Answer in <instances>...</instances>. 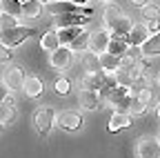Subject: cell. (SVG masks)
<instances>
[{"mask_svg":"<svg viewBox=\"0 0 160 158\" xmlns=\"http://www.w3.org/2000/svg\"><path fill=\"white\" fill-rule=\"evenodd\" d=\"M2 13L9 16H22V3L20 0H2Z\"/></svg>","mask_w":160,"mask_h":158,"instance_id":"26","label":"cell"},{"mask_svg":"<svg viewBox=\"0 0 160 158\" xmlns=\"http://www.w3.org/2000/svg\"><path fill=\"white\" fill-rule=\"evenodd\" d=\"M13 27H18V18L16 16H9V13L0 16V31H7V29H13Z\"/></svg>","mask_w":160,"mask_h":158,"instance_id":"29","label":"cell"},{"mask_svg":"<svg viewBox=\"0 0 160 158\" xmlns=\"http://www.w3.org/2000/svg\"><path fill=\"white\" fill-rule=\"evenodd\" d=\"M147 111V105L140 100V96H131V100H129V107H127V114H133V116H140V114H145Z\"/></svg>","mask_w":160,"mask_h":158,"instance_id":"28","label":"cell"},{"mask_svg":"<svg viewBox=\"0 0 160 158\" xmlns=\"http://www.w3.org/2000/svg\"><path fill=\"white\" fill-rule=\"evenodd\" d=\"M13 118H16L13 107H7L5 103H0V120L2 123H13Z\"/></svg>","mask_w":160,"mask_h":158,"instance_id":"31","label":"cell"},{"mask_svg":"<svg viewBox=\"0 0 160 158\" xmlns=\"http://www.w3.org/2000/svg\"><path fill=\"white\" fill-rule=\"evenodd\" d=\"M138 158H160V143L156 138H142L138 143Z\"/></svg>","mask_w":160,"mask_h":158,"instance_id":"7","label":"cell"},{"mask_svg":"<svg viewBox=\"0 0 160 158\" xmlns=\"http://www.w3.org/2000/svg\"><path fill=\"white\" fill-rule=\"evenodd\" d=\"M71 3H76V5H87L89 0H71Z\"/></svg>","mask_w":160,"mask_h":158,"instance_id":"38","label":"cell"},{"mask_svg":"<svg viewBox=\"0 0 160 158\" xmlns=\"http://www.w3.org/2000/svg\"><path fill=\"white\" fill-rule=\"evenodd\" d=\"M138 96H140V100H142L147 107H149L151 103H160V100H158V85H153V83H151L147 89H142Z\"/></svg>","mask_w":160,"mask_h":158,"instance_id":"25","label":"cell"},{"mask_svg":"<svg viewBox=\"0 0 160 158\" xmlns=\"http://www.w3.org/2000/svg\"><path fill=\"white\" fill-rule=\"evenodd\" d=\"M131 5H133V7H147L149 0H131Z\"/></svg>","mask_w":160,"mask_h":158,"instance_id":"36","label":"cell"},{"mask_svg":"<svg viewBox=\"0 0 160 158\" xmlns=\"http://www.w3.org/2000/svg\"><path fill=\"white\" fill-rule=\"evenodd\" d=\"M45 9L51 13V16H62V13H85V16H91L93 9H80V5L76 3H69V0H51V3L45 5Z\"/></svg>","mask_w":160,"mask_h":158,"instance_id":"2","label":"cell"},{"mask_svg":"<svg viewBox=\"0 0 160 158\" xmlns=\"http://www.w3.org/2000/svg\"><path fill=\"white\" fill-rule=\"evenodd\" d=\"M100 65H102L105 71H118V67H120V58L113 56V54H109V51H105V54H100Z\"/></svg>","mask_w":160,"mask_h":158,"instance_id":"22","label":"cell"},{"mask_svg":"<svg viewBox=\"0 0 160 158\" xmlns=\"http://www.w3.org/2000/svg\"><path fill=\"white\" fill-rule=\"evenodd\" d=\"M82 31V27H62V29H58V36H60V43H62L65 47L71 45V40Z\"/></svg>","mask_w":160,"mask_h":158,"instance_id":"23","label":"cell"},{"mask_svg":"<svg viewBox=\"0 0 160 158\" xmlns=\"http://www.w3.org/2000/svg\"><path fill=\"white\" fill-rule=\"evenodd\" d=\"M2 103H5L7 107H13V105H16V100H13V98H11V96H7V98H5V100H2Z\"/></svg>","mask_w":160,"mask_h":158,"instance_id":"37","label":"cell"},{"mask_svg":"<svg viewBox=\"0 0 160 158\" xmlns=\"http://www.w3.org/2000/svg\"><path fill=\"white\" fill-rule=\"evenodd\" d=\"M89 38H91V33L89 31H80L73 40H71V45H69V49L73 51V54H78V51H85V49H89Z\"/></svg>","mask_w":160,"mask_h":158,"instance_id":"18","label":"cell"},{"mask_svg":"<svg viewBox=\"0 0 160 158\" xmlns=\"http://www.w3.org/2000/svg\"><path fill=\"white\" fill-rule=\"evenodd\" d=\"M53 120H56V114H53L51 107H40V109L36 111L33 123H36V129H38V134L42 136V138H45V136L49 134V129L53 127Z\"/></svg>","mask_w":160,"mask_h":158,"instance_id":"3","label":"cell"},{"mask_svg":"<svg viewBox=\"0 0 160 158\" xmlns=\"http://www.w3.org/2000/svg\"><path fill=\"white\" fill-rule=\"evenodd\" d=\"M140 51H142V56H145V58L158 56V54H160V33H151L147 40L140 45Z\"/></svg>","mask_w":160,"mask_h":158,"instance_id":"13","label":"cell"},{"mask_svg":"<svg viewBox=\"0 0 160 158\" xmlns=\"http://www.w3.org/2000/svg\"><path fill=\"white\" fill-rule=\"evenodd\" d=\"M109 43H111V33H109V31H96V33H91V38H89V49L100 56V54L107 51Z\"/></svg>","mask_w":160,"mask_h":158,"instance_id":"8","label":"cell"},{"mask_svg":"<svg viewBox=\"0 0 160 158\" xmlns=\"http://www.w3.org/2000/svg\"><path fill=\"white\" fill-rule=\"evenodd\" d=\"M131 20L127 16H120V18H116V20H111V23H107V31L111 33V38H125L129 31H131Z\"/></svg>","mask_w":160,"mask_h":158,"instance_id":"5","label":"cell"},{"mask_svg":"<svg viewBox=\"0 0 160 158\" xmlns=\"http://www.w3.org/2000/svg\"><path fill=\"white\" fill-rule=\"evenodd\" d=\"M2 125H5V123H2V120H0V131H2Z\"/></svg>","mask_w":160,"mask_h":158,"instance_id":"42","label":"cell"},{"mask_svg":"<svg viewBox=\"0 0 160 158\" xmlns=\"http://www.w3.org/2000/svg\"><path fill=\"white\" fill-rule=\"evenodd\" d=\"M129 125H131V116H129V114H122V111H116V114L111 116L107 129H109L111 134H116V131L125 129V127H129Z\"/></svg>","mask_w":160,"mask_h":158,"instance_id":"16","label":"cell"},{"mask_svg":"<svg viewBox=\"0 0 160 158\" xmlns=\"http://www.w3.org/2000/svg\"><path fill=\"white\" fill-rule=\"evenodd\" d=\"M11 58H13L11 47H7V45L0 43V63H11Z\"/></svg>","mask_w":160,"mask_h":158,"instance_id":"33","label":"cell"},{"mask_svg":"<svg viewBox=\"0 0 160 158\" xmlns=\"http://www.w3.org/2000/svg\"><path fill=\"white\" fill-rule=\"evenodd\" d=\"M69 89H71V83L67 80V78H58V80H56V91H58L60 96H67Z\"/></svg>","mask_w":160,"mask_h":158,"instance_id":"32","label":"cell"},{"mask_svg":"<svg viewBox=\"0 0 160 158\" xmlns=\"http://www.w3.org/2000/svg\"><path fill=\"white\" fill-rule=\"evenodd\" d=\"M156 116H158V120H160V103H158V107H156Z\"/></svg>","mask_w":160,"mask_h":158,"instance_id":"39","label":"cell"},{"mask_svg":"<svg viewBox=\"0 0 160 158\" xmlns=\"http://www.w3.org/2000/svg\"><path fill=\"white\" fill-rule=\"evenodd\" d=\"M98 3H107V0H98Z\"/></svg>","mask_w":160,"mask_h":158,"instance_id":"43","label":"cell"},{"mask_svg":"<svg viewBox=\"0 0 160 158\" xmlns=\"http://www.w3.org/2000/svg\"><path fill=\"white\" fill-rule=\"evenodd\" d=\"M71 49L69 47H58L53 54H49V63H51V67H56V69H65V67H69L71 65Z\"/></svg>","mask_w":160,"mask_h":158,"instance_id":"9","label":"cell"},{"mask_svg":"<svg viewBox=\"0 0 160 158\" xmlns=\"http://www.w3.org/2000/svg\"><path fill=\"white\" fill-rule=\"evenodd\" d=\"M142 18L149 23V20H160V7H156V5H147V7H142Z\"/></svg>","mask_w":160,"mask_h":158,"instance_id":"30","label":"cell"},{"mask_svg":"<svg viewBox=\"0 0 160 158\" xmlns=\"http://www.w3.org/2000/svg\"><path fill=\"white\" fill-rule=\"evenodd\" d=\"M42 13V3L40 0H27L22 3V16L25 18H38Z\"/></svg>","mask_w":160,"mask_h":158,"instance_id":"21","label":"cell"},{"mask_svg":"<svg viewBox=\"0 0 160 158\" xmlns=\"http://www.w3.org/2000/svg\"><path fill=\"white\" fill-rule=\"evenodd\" d=\"M78 100H80V105H82L85 109L93 111V109H98V105H100V96H98V91H93V89H82V91H80V96H78Z\"/></svg>","mask_w":160,"mask_h":158,"instance_id":"12","label":"cell"},{"mask_svg":"<svg viewBox=\"0 0 160 158\" xmlns=\"http://www.w3.org/2000/svg\"><path fill=\"white\" fill-rule=\"evenodd\" d=\"M102 83H105V71H100V74H87L85 78H82V85H85V89H102Z\"/></svg>","mask_w":160,"mask_h":158,"instance_id":"19","label":"cell"},{"mask_svg":"<svg viewBox=\"0 0 160 158\" xmlns=\"http://www.w3.org/2000/svg\"><path fill=\"white\" fill-rule=\"evenodd\" d=\"M0 16H2V0H0Z\"/></svg>","mask_w":160,"mask_h":158,"instance_id":"40","label":"cell"},{"mask_svg":"<svg viewBox=\"0 0 160 158\" xmlns=\"http://www.w3.org/2000/svg\"><path fill=\"white\" fill-rule=\"evenodd\" d=\"M20 3H27V0H20Z\"/></svg>","mask_w":160,"mask_h":158,"instance_id":"44","label":"cell"},{"mask_svg":"<svg viewBox=\"0 0 160 158\" xmlns=\"http://www.w3.org/2000/svg\"><path fill=\"white\" fill-rule=\"evenodd\" d=\"M89 23V18L85 13H62V16H56V27L62 29V27H85Z\"/></svg>","mask_w":160,"mask_h":158,"instance_id":"6","label":"cell"},{"mask_svg":"<svg viewBox=\"0 0 160 158\" xmlns=\"http://www.w3.org/2000/svg\"><path fill=\"white\" fill-rule=\"evenodd\" d=\"M149 36H151V33H149L147 25H133V27H131V31L125 36V40H127V45H129V47H140V45H142Z\"/></svg>","mask_w":160,"mask_h":158,"instance_id":"10","label":"cell"},{"mask_svg":"<svg viewBox=\"0 0 160 158\" xmlns=\"http://www.w3.org/2000/svg\"><path fill=\"white\" fill-rule=\"evenodd\" d=\"M147 29H149V33H160V20H149Z\"/></svg>","mask_w":160,"mask_h":158,"instance_id":"34","label":"cell"},{"mask_svg":"<svg viewBox=\"0 0 160 158\" xmlns=\"http://www.w3.org/2000/svg\"><path fill=\"white\" fill-rule=\"evenodd\" d=\"M82 67H85V71L87 74H100V71H105L102 69V65H100V56L98 54H85L82 56Z\"/></svg>","mask_w":160,"mask_h":158,"instance_id":"17","label":"cell"},{"mask_svg":"<svg viewBox=\"0 0 160 158\" xmlns=\"http://www.w3.org/2000/svg\"><path fill=\"white\" fill-rule=\"evenodd\" d=\"M127 49H129V45H127L125 38H111V43H109V47H107V51L113 54V56H118V58L125 56Z\"/></svg>","mask_w":160,"mask_h":158,"instance_id":"24","label":"cell"},{"mask_svg":"<svg viewBox=\"0 0 160 158\" xmlns=\"http://www.w3.org/2000/svg\"><path fill=\"white\" fill-rule=\"evenodd\" d=\"M9 91H11V89L7 87V83H0V103H2L5 98L9 96Z\"/></svg>","mask_w":160,"mask_h":158,"instance_id":"35","label":"cell"},{"mask_svg":"<svg viewBox=\"0 0 160 158\" xmlns=\"http://www.w3.org/2000/svg\"><path fill=\"white\" fill-rule=\"evenodd\" d=\"M127 94H129V87H125V85H116L113 89H109V91H105V94H100V98H107L111 105H116L120 98H125Z\"/></svg>","mask_w":160,"mask_h":158,"instance_id":"20","label":"cell"},{"mask_svg":"<svg viewBox=\"0 0 160 158\" xmlns=\"http://www.w3.org/2000/svg\"><path fill=\"white\" fill-rule=\"evenodd\" d=\"M56 123H58L60 129H65V131H78L80 127H82V116H80L78 111H62L56 118Z\"/></svg>","mask_w":160,"mask_h":158,"instance_id":"4","label":"cell"},{"mask_svg":"<svg viewBox=\"0 0 160 158\" xmlns=\"http://www.w3.org/2000/svg\"><path fill=\"white\" fill-rule=\"evenodd\" d=\"M40 3H45V5H47V3H51V0H40Z\"/></svg>","mask_w":160,"mask_h":158,"instance_id":"41","label":"cell"},{"mask_svg":"<svg viewBox=\"0 0 160 158\" xmlns=\"http://www.w3.org/2000/svg\"><path fill=\"white\" fill-rule=\"evenodd\" d=\"M22 89H25V94H27L29 98H38L40 94H42L45 85H42V80H40L38 76H27V78H25Z\"/></svg>","mask_w":160,"mask_h":158,"instance_id":"15","label":"cell"},{"mask_svg":"<svg viewBox=\"0 0 160 158\" xmlns=\"http://www.w3.org/2000/svg\"><path fill=\"white\" fill-rule=\"evenodd\" d=\"M120 16H122V9H120L116 3H107V7H105V11H102V20H105V25L111 23V20H116V18H120Z\"/></svg>","mask_w":160,"mask_h":158,"instance_id":"27","label":"cell"},{"mask_svg":"<svg viewBox=\"0 0 160 158\" xmlns=\"http://www.w3.org/2000/svg\"><path fill=\"white\" fill-rule=\"evenodd\" d=\"M60 45V36H58V31L56 29H49V31H45V36L40 38V47H42L45 51H49V54H53Z\"/></svg>","mask_w":160,"mask_h":158,"instance_id":"14","label":"cell"},{"mask_svg":"<svg viewBox=\"0 0 160 158\" xmlns=\"http://www.w3.org/2000/svg\"><path fill=\"white\" fill-rule=\"evenodd\" d=\"M25 78H27V76L22 74V69H20V67H9V69L5 71V83H7V87H9L11 91L22 89Z\"/></svg>","mask_w":160,"mask_h":158,"instance_id":"11","label":"cell"},{"mask_svg":"<svg viewBox=\"0 0 160 158\" xmlns=\"http://www.w3.org/2000/svg\"><path fill=\"white\" fill-rule=\"evenodd\" d=\"M36 33V29L31 27H13V29H7V31H0V43L7 45V47H18V45H22L27 38H31Z\"/></svg>","mask_w":160,"mask_h":158,"instance_id":"1","label":"cell"}]
</instances>
